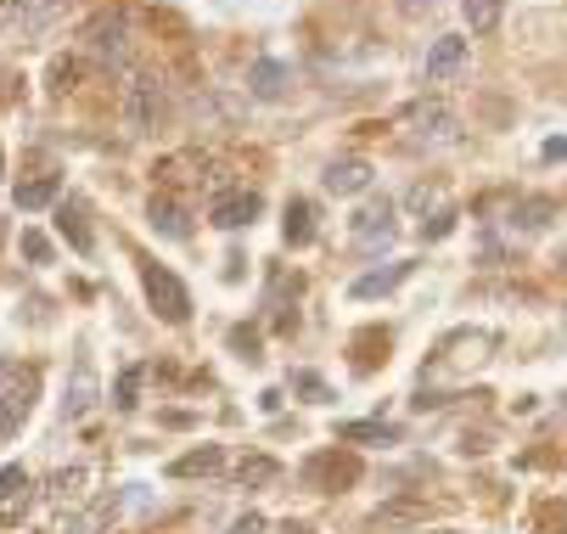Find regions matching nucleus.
Returning <instances> with one entry per match:
<instances>
[{
	"instance_id": "obj_6",
	"label": "nucleus",
	"mask_w": 567,
	"mask_h": 534,
	"mask_svg": "<svg viewBox=\"0 0 567 534\" xmlns=\"http://www.w3.org/2000/svg\"><path fill=\"white\" fill-rule=\"evenodd\" d=\"M411 124H416V135H422L427 146H450V141L461 135V119H455L444 102H416V107H411Z\"/></svg>"
},
{
	"instance_id": "obj_7",
	"label": "nucleus",
	"mask_w": 567,
	"mask_h": 534,
	"mask_svg": "<svg viewBox=\"0 0 567 534\" xmlns=\"http://www.w3.org/2000/svg\"><path fill=\"white\" fill-rule=\"evenodd\" d=\"M393 232H399V219H393V203H388V197H377V203H365V208L354 214V243H360V248L393 243Z\"/></svg>"
},
{
	"instance_id": "obj_14",
	"label": "nucleus",
	"mask_w": 567,
	"mask_h": 534,
	"mask_svg": "<svg viewBox=\"0 0 567 534\" xmlns=\"http://www.w3.org/2000/svg\"><path fill=\"white\" fill-rule=\"evenodd\" d=\"M91 405H96V377H91V366H79L73 389H68V400H62V417H68V422H79Z\"/></svg>"
},
{
	"instance_id": "obj_11",
	"label": "nucleus",
	"mask_w": 567,
	"mask_h": 534,
	"mask_svg": "<svg viewBox=\"0 0 567 534\" xmlns=\"http://www.w3.org/2000/svg\"><path fill=\"white\" fill-rule=\"evenodd\" d=\"M219 468H225V450H219V444H197V450L181 455L169 473H175V479H208V473H219Z\"/></svg>"
},
{
	"instance_id": "obj_25",
	"label": "nucleus",
	"mask_w": 567,
	"mask_h": 534,
	"mask_svg": "<svg viewBox=\"0 0 567 534\" xmlns=\"http://www.w3.org/2000/svg\"><path fill=\"white\" fill-rule=\"evenodd\" d=\"M309 473H315V479H332V484H349V479H354V462H338V468H332V462H315Z\"/></svg>"
},
{
	"instance_id": "obj_24",
	"label": "nucleus",
	"mask_w": 567,
	"mask_h": 534,
	"mask_svg": "<svg viewBox=\"0 0 567 534\" xmlns=\"http://www.w3.org/2000/svg\"><path fill=\"white\" fill-rule=\"evenodd\" d=\"M85 484H91V473H85V468H68V473H56V479H51V490H56V495H79Z\"/></svg>"
},
{
	"instance_id": "obj_9",
	"label": "nucleus",
	"mask_w": 567,
	"mask_h": 534,
	"mask_svg": "<svg viewBox=\"0 0 567 534\" xmlns=\"http://www.w3.org/2000/svg\"><path fill=\"white\" fill-rule=\"evenodd\" d=\"M320 186H327L332 197H354V192L371 186V164L365 158H332L327 175H320Z\"/></svg>"
},
{
	"instance_id": "obj_16",
	"label": "nucleus",
	"mask_w": 567,
	"mask_h": 534,
	"mask_svg": "<svg viewBox=\"0 0 567 534\" xmlns=\"http://www.w3.org/2000/svg\"><path fill=\"white\" fill-rule=\"evenodd\" d=\"M501 7H506V0H461V18H466L472 34H489L501 23Z\"/></svg>"
},
{
	"instance_id": "obj_26",
	"label": "nucleus",
	"mask_w": 567,
	"mask_h": 534,
	"mask_svg": "<svg viewBox=\"0 0 567 534\" xmlns=\"http://www.w3.org/2000/svg\"><path fill=\"white\" fill-rule=\"evenodd\" d=\"M29 18V0H0V29H18Z\"/></svg>"
},
{
	"instance_id": "obj_31",
	"label": "nucleus",
	"mask_w": 567,
	"mask_h": 534,
	"mask_svg": "<svg viewBox=\"0 0 567 534\" xmlns=\"http://www.w3.org/2000/svg\"><path fill=\"white\" fill-rule=\"evenodd\" d=\"M561 276H567V254H561Z\"/></svg>"
},
{
	"instance_id": "obj_4",
	"label": "nucleus",
	"mask_w": 567,
	"mask_h": 534,
	"mask_svg": "<svg viewBox=\"0 0 567 534\" xmlns=\"http://www.w3.org/2000/svg\"><path fill=\"white\" fill-rule=\"evenodd\" d=\"M85 51L118 68V62L130 57V12H124V7H107V12H96V18L85 23Z\"/></svg>"
},
{
	"instance_id": "obj_5",
	"label": "nucleus",
	"mask_w": 567,
	"mask_h": 534,
	"mask_svg": "<svg viewBox=\"0 0 567 534\" xmlns=\"http://www.w3.org/2000/svg\"><path fill=\"white\" fill-rule=\"evenodd\" d=\"M461 68H466V40H461V34H439V40L427 45V62H422L427 85H444V80H455Z\"/></svg>"
},
{
	"instance_id": "obj_3",
	"label": "nucleus",
	"mask_w": 567,
	"mask_h": 534,
	"mask_svg": "<svg viewBox=\"0 0 567 534\" xmlns=\"http://www.w3.org/2000/svg\"><path fill=\"white\" fill-rule=\"evenodd\" d=\"M29 405H34V371L0 360V439H12L23 428Z\"/></svg>"
},
{
	"instance_id": "obj_12",
	"label": "nucleus",
	"mask_w": 567,
	"mask_h": 534,
	"mask_svg": "<svg viewBox=\"0 0 567 534\" xmlns=\"http://www.w3.org/2000/svg\"><path fill=\"white\" fill-rule=\"evenodd\" d=\"M79 80H85V57H56V62L45 68V91H51V96L79 91Z\"/></svg>"
},
{
	"instance_id": "obj_22",
	"label": "nucleus",
	"mask_w": 567,
	"mask_h": 534,
	"mask_svg": "<svg viewBox=\"0 0 567 534\" xmlns=\"http://www.w3.org/2000/svg\"><path fill=\"white\" fill-rule=\"evenodd\" d=\"M135 405H141V366H130L118 377V411H135Z\"/></svg>"
},
{
	"instance_id": "obj_8",
	"label": "nucleus",
	"mask_w": 567,
	"mask_h": 534,
	"mask_svg": "<svg viewBox=\"0 0 567 534\" xmlns=\"http://www.w3.org/2000/svg\"><path fill=\"white\" fill-rule=\"evenodd\" d=\"M146 219H152V232H157V237H175V243H181V237L192 232V219H186V203H181L175 192H157V197L146 203Z\"/></svg>"
},
{
	"instance_id": "obj_13",
	"label": "nucleus",
	"mask_w": 567,
	"mask_h": 534,
	"mask_svg": "<svg viewBox=\"0 0 567 534\" xmlns=\"http://www.w3.org/2000/svg\"><path fill=\"white\" fill-rule=\"evenodd\" d=\"M281 237H287V248H303V243L315 237V208H309L303 197H292V203H287V219H281Z\"/></svg>"
},
{
	"instance_id": "obj_21",
	"label": "nucleus",
	"mask_w": 567,
	"mask_h": 534,
	"mask_svg": "<svg viewBox=\"0 0 567 534\" xmlns=\"http://www.w3.org/2000/svg\"><path fill=\"white\" fill-rule=\"evenodd\" d=\"M545 219H550V203H545V197H534V203H523V208H517V232H539Z\"/></svg>"
},
{
	"instance_id": "obj_15",
	"label": "nucleus",
	"mask_w": 567,
	"mask_h": 534,
	"mask_svg": "<svg viewBox=\"0 0 567 534\" xmlns=\"http://www.w3.org/2000/svg\"><path fill=\"white\" fill-rule=\"evenodd\" d=\"M56 192H62V175H34V181H23L18 186V208H45V203H56Z\"/></svg>"
},
{
	"instance_id": "obj_28",
	"label": "nucleus",
	"mask_w": 567,
	"mask_h": 534,
	"mask_svg": "<svg viewBox=\"0 0 567 534\" xmlns=\"http://www.w3.org/2000/svg\"><path fill=\"white\" fill-rule=\"evenodd\" d=\"M225 534H270V523H265L259 512H241V517H236V523H230Z\"/></svg>"
},
{
	"instance_id": "obj_17",
	"label": "nucleus",
	"mask_w": 567,
	"mask_h": 534,
	"mask_svg": "<svg viewBox=\"0 0 567 534\" xmlns=\"http://www.w3.org/2000/svg\"><path fill=\"white\" fill-rule=\"evenodd\" d=\"M404 276H411V265H388V270H371L354 281V298H377V292H393Z\"/></svg>"
},
{
	"instance_id": "obj_27",
	"label": "nucleus",
	"mask_w": 567,
	"mask_h": 534,
	"mask_svg": "<svg viewBox=\"0 0 567 534\" xmlns=\"http://www.w3.org/2000/svg\"><path fill=\"white\" fill-rule=\"evenodd\" d=\"M343 439H393V428H382V422H349Z\"/></svg>"
},
{
	"instance_id": "obj_10",
	"label": "nucleus",
	"mask_w": 567,
	"mask_h": 534,
	"mask_svg": "<svg viewBox=\"0 0 567 534\" xmlns=\"http://www.w3.org/2000/svg\"><path fill=\"white\" fill-rule=\"evenodd\" d=\"M259 214V192H225V197H214V208H208V219L219 225V232H241Z\"/></svg>"
},
{
	"instance_id": "obj_18",
	"label": "nucleus",
	"mask_w": 567,
	"mask_h": 534,
	"mask_svg": "<svg viewBox=\"0 0 567 534\" xmlns=\"http://www.w3.org/2000/svg\"><path fill=\"white\" fill-rule=\"evenodd\" d=\"M276 479H281V468L270 462V455H248V462L236 468V484L241 490H259V484H276Z\"/></svg>"
},
{
	"instance_id": "obj_29",
	"label": "nucleus",
	"mask_w": 567,
	"mask_h": 534,
	"mask_svg": "<svg viewBox=\"0 0 567 534\" xmlns=\"http://www.w3.org/2000/svg\"><path fill=\"white\" fill-rule=\"evenodd\" d=\"M23 254H29L34 265H45V259H51V243H45L40 232H23Z\"/></svg>"
},
{
	"instance_id": "obj_30",
	"label": "nucleus",
	"mask_w": 567,
	"mask_h": 534,
	"mask_svg": "<svg viewBox=\"0 0 567 534\" xmlns=\"http://www.w3.org/2000/svg\"><path fill=\"white\" fill-rule=\"evenodd\" d=\"M281 534H315V528H309V523H287Z\"/></svg>"
},
{
	"instance_id": "obj_20",
	"label": "nucleus",
	"mask_w": 567,
	"mask_h": 534,
	"mask_svg": "<svg viewBox=\"0 0 567 534\" xmlns=\"http://www.w3.org/2000/svg\"><path fill=\"white\" fill-rule=\"evenodd\" d=\"M254 91H259L265 102L281 96V91H287V68H281V62H259V68H254Z\"/></svg>"
},
{
	"instance_id": "obj_2",
	"label": "nucleus",
	"mask_w": 567,
	"mask_h": 534,
	"mask_svg": "<svg viewBox=\"0 0 567 534\" xmlns=\"http://www.w3.org/2000/svg\"><path fill=\"white\" fill-rule=\"evenodd\" d=\"M164 119H169L164 85H157L152 73H135V80L124 85V124L135 135H152V130H164Z\"/></svg>"
},
{
	"instance_id": "obj_19",
	"label": "nucleus",
	"mask_w": 567,
	"mask_h": 534,
	"mask_svg": "<svg viewBox=\"0 0 567 534\" xmlns=\"http://www.w3.org/2000/svg\"><path fill=\"white\" fill-rule=\"evenodd\" d=\"M56 225H62V237H68V243H73L79 254H91V232H85V208H79V203H62Z\"/></svg>"
},
{
	"instance_id": "obj_32",
	"label": "nucleus",
	"mask_w": 567,
	"mask_h": 534,
	"mask_svg": "<svg viewBox=\"0 0 567 534\" xmlns=\"http://www.w3.org/2000/svg\"><path fill=\"white\" fill-rule=\"evenodd\" d=\"M0 170H7V152H0Z\"/></svg>"
},
{
	"instance_id": "obj_1",
	"label": "nucleus",
	"mask_w": 567,
	"mask_h": 534,
	"mask_svg": "<svg viewBox=\"0 0 567 534\" xmlns=\"http://www.w3.org/2000/svg\"><path fill=\"white\" fill-rule=\"evenodd\" d=\"M141 287H146V304H152V316H157V321L186 327V316H192V292H186V281H181L175 270L146 265V270H141Z\"/></svg>"
},
{
	"instance_id": "obj_23",
	"label": "nucleus",
	"mask_w": 567,
	"mask_h": 534,
	"mask_svg": "<svg viewBox=\"0 0 567 534\" xmlns=\"http://www.w3.org/2000/svg\"><path fill=\"white\" fill-rule=\"evenodd\" d=\"M29 490V473L23 468H0V506H7L12 495H23Z\"/></svg>"
}]
</instances>
